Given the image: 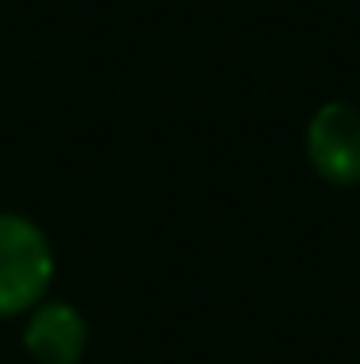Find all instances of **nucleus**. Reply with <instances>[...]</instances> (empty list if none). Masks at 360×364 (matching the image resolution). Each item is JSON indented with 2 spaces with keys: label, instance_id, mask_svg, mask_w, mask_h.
Segmentation results:
<instances>
[{
  "label": "nucleus",
  "instance_id": "obj_1",
  "mask_svg": "<svg viewBox=\"0 0 360 364\" xmlns=\"http://www.w3.org/2000/svg\"><path fill=\"white\" fill-rule=\"evenodd\" d=\"M55 275V256L36 221L0 213V314H28L39 306Z\"/></svg>",
  "mask_w": 360,
  "mask_h": 364
},
{
  "label": "nucleus",
  "instance_id": "obj_2",
  "mask_svg": "<svg viewBox=\"0 0 360 364\" xmlns=\"http://www.w3.org/2000/svg\"><path fill=\"white\" fill-rule=\"evenodd\" d=\"M306 159L329 186H360V109L325 101L306 124Z\"/></svg>",
  "mask_w": 360,
  "mask_h": 364
},
{
  "label": "nucleus",
  "instance_id": "obj_3",
  "mask_svg": "<svg viewBox=\"0 0 360 364\" xmlns=\"http://www.w3.org/2000/svg\"><path fill=\"white\" fill-rule=\"evenodd\" d=\"M89 341V326L70 302H39L31 306L23 349L39 364H78Z\"/></svg>",
  "mask_w": 360,
  "mask_h": 364
}]
</instances>
